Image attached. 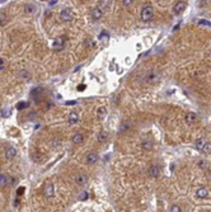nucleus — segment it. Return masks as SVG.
<instances>
[{"instance_id": "f257e3e1", "label": "nucleus", "mask_w": 211, "mask_h": 212, "mask_svg": "<svg viewBox=\"0 0 211 212\" xmlns=\"http://www.w3.org/2000/svg\"><path fill=\"white\" fill-rule=\"evenodd\" d=\"M141 21L144 22H149L154 18V8L153 6H144L141 10Z\"/></svg>"}, {"instance_id": "f03ea898", "label": "nucleus", "mask_w": 211, "mask_h": 212, "mask_svg": "<svg viewBox=\"0 0 211 212\" xmlns=\"http://www.w3.org/2000/svg\"><path fill=\"white\" fill-rule=\"evenodd\" d=\"M43 193H45V197L46 198H52L53 194H55V188H53V184L50 181L46 182V184H45Z\"/></svg>"}, {"instance_id": "7ed1b4c3", "label": "nucleus", "mask_w": 211, "mask_h": 212, "mask_svg": "<svg viewBox=\"0 0 211 212\" xmlns=\"http://www.w3.org/2000/svg\"><path fill=\"white\" fill-rule=\"evenodd\" d=\"M64 47H65V37L64 36L56 37L55 41H53V46H52L53 51H61Z\"/></svg>"}, {"instance_id": "20e7f679", "label": "nucleus", "mask_w": 211, "mask_h": 212, "mask_svg": "<svg viewBox=\"0 0 211 212\" xmlns=\"http://www.w3.org/2000/svg\"><path fill=\"white\" fill-rule=\"evenodd\" d=\"M159 74L156 71H150L145 75V78H144V81L145 83H149V84H153V83H156L159 80Z\"/></svg>"}, {"instance_id": "39448f33", "label": "nucleus", "mask_w": 211, "mask_h": 212, "mask_svg": "<svg viewBox=\"0 0 211 212\" xmlns=\"http://www.w3.org/2000/svg\"><path fill=\"white\" fill-rule=\"evenodd\" d=\"M60 18L64 22H71L74 19V13H73V10H70V9H64L60 13Z\"/></svg>"}, {"instance_id": "423d86ee", "label": "nucleus", "mask_w": 211, "mask_h": 212, "mask_svg": "<svg viewBox=\"0 0 211 212\" xmlns=\"http://www.w3.org/2000/svg\"><path fill=\"white\" fill-rule=\"evenodd\" d=\"M186 6H187V3H186V1H183V0H181V1H178L177 4L174 5V8H173L174 14H175V15H179V14H182V13L184 12V9H186Z\"/></svg>"}, {"instance_id": "0eeeda50", "label": "nucleus", "mask_w": 211, "mask_h": 212, "mask_svg": "<svg viewBox=\"0 0 211 212\" xmlns=\"http://www.w3.org/2000/svg\"><path fill=\"white\" fill-rule=\"evenodd\" d=\"M102 17H103V10H102L99 6H95L93 10H92V18L94 21H99Z\"/></svg>"}, {"instance_id": "6e6552de", "label": "nucleus", "mask_w": 211, "mask_h": 212, "mask_svg": "<svg viewBox=\"0 0 211 212\" xmlns=\"http://www.w3.org/2000/svg\"><path fill=\"white\" fill-rule=\"evenodd\" d=\"M98 154L97 153H89L87 156H85V161H87L88 164H94L98 161Z\"/></svg>"}, {"instance_id": "1a4fd4ad", "label": "nucleus", "mask_w": 211, "mask_h": 212, "mask_svg": "<svg viewBox=\"0 0 211 212\" xmlns=\"http://www.w3.org/2000/svg\"><path fill=\"white\" fill-rule=\"evenodd\" d=\"M74 181H75V183L78 185H84L85 183L88 182V175H85V174H79V175H76L75 178H74Z\"/></svg>"}, {"instance_id": "9d476101", "label": "nucleus", "mask_w": 211, "mask_h": 212, "mask_svg": "<svg viewBox=\"0 0 211 212\" xmlns=\"http://www.w3.org/2000/svg\"><path fill=\"white\" fill-rule=\"evenodd\" d=\"M197 121V114L193 113V112H190V113L186 114V122L188 124H193L195 122Z\"/></svg>"}, {"instance_id": "9b49d317", "label": "nucleus", "mask_w": 211, "mask_h": 212, "mask_svg": "<svg viewBox=\"0 0 211 212\" xmlns=\"http://www.w3.org/2000/svg\"><path fill=\"white\" fill-rule=\"evenodd\" d=\"M71 141H73V144H75V145H79V144H82L83 141H84V135L83 133H75L74 136L71 137Z\"/></svg>"}, {"instance_id": "f8f14e48", "label": "nucleus", "mask_w": 211, "mask_h": 212, "mask_svg": "<svg viewBox=\"0 0 211 212\" xmlns=\"http://www.w3.org/2000/svg\"><path fill=\"white\" fill-rule=\"evenodd\" d=\"M149 176L150 178H158V175H159V168L158 166H155V165H153V166H150L149 168Z\"/></svg>"}, {"instance_id": "ddd939ff", "label": "nucleus", "mask_w": 211, "mask_h": 212, "mask_svg": "<svg viewBox=\"0 0 211 212\" xmlns=\"http://www.w3.org/2000/svg\"><path fill=\"white\" fill-rule=\"evenodd\" d=\"M196 196H197V198L203 200V198H206L207 196H209V191H207L206 188H199L196 192Z\"/></svg>"}, {"instance_id": "4468645a", "label": "nucleus", "mask_w": 211, "mask_h": 212, "mask_svg": "<svg viewBox=\"0 0 211 212\" xmlns=\"http://www.w3.org/2000/svg\"><path fill=\"white\" fill-rule=\"evenodd\" d=\"M36 10H37L36 5L27 4V5L24 6V13H25L27 15H32V14H34V13H36Z\"/></svg>"}, {"instance_id": "2eb2a0df", "label": "nucleus", "mask_w": 211, "mask_h": 212, "mask_svg": "<svg viewBox=\"0 0 211 212\" xmlns=\"http://www.w3.org/2000/svg\"><path fill=\"white\" fill-rule=\"evenodd\" d=\"M78 121H79V114L76 113V112H71V113L69 114V124H75V123H78Z\"/></svg>"}, {"instance_id": "dca6fc26", "label": "nucleus", "mask_w": 211, "mask_h": 212, "mask_svg": "<svg viewBox=\"0 0 211 212\" xmlns=\"http://www.w3.org/2000/svg\"><path fill=\"white\" fill-rule=\"evenodd\" d=\"M15 155H17V150H15L14 147H8V149H6V151H5L6 159H13Z\"/></svg>"}, {"instance_id": "f3484780", "label": "nucleus", "mask_w": 211, "mask_h": 212, "mask_svg": "<svg viewBox=\"0 0 211 212\" xmlns=\"http://www.w3.org/2000/svg\"><path fill=\"white\" fill-rule=\"evenodd\" d=\"M205 144H206L205 137H199V139L196 140V147H197V150H200V151H201Z\"/></svg>"}, {"instance_id": "a211bd4d", "label": "nucleus", "mask_w": 211, "mask_h": 212, "mask_svg": "<svg viewBox=\"0 0 211 212\" xmlns=\"http://www.w3.org/2000/svg\"><path fill=\"white\" fill-rule=\"evenodd\" d=\"M97 116L98 118H101V120H103V118L107 116V109H105V107H99L97 111Z\"/></svg>"}, {"instance_id": "6ab92c4d", "label": "nucleus", "mask_w": 211, "mask_h": 212, "mask_svg": "<svg viewBox=\"0 0 211 212\" xmlns=\"http://www.w3.org/2000/svg\"><path fill=\"white\" fill-rule=\"evenodd\" d=\"M107 137H108V135L105 133V132H101L99 135H98V137H97V141L99 144H103V142H105V141H107Z\"/></svg>"}, {"instance_id": "aec40b11", "label": "nucleus", "mask_w": 211, "mask_h": 212, "mask_svg": "<svg viewBox=\"0 0 211 212\" xmlns=\"http://www.w3.org/2000/svg\"><path fill=\"white\" fill-rule=\"evenodd\" d=\"M202 153H205V154H211V142H207L206 141V144L203 145V147H202V150H201Z\"/></svg>"}, {"instance_id": "412c9836", "label": "nucleus", "mask_w": 211, "mask_h": 212, "mask_svg": "<svg viewBox=\"0 0 211 212\" xmlns=\"http://www.w3.org/2000/svg\"><path fill=\"white\" fill-rule=\"evenodd\" d=\"M144 149H146V150H151L153 149V142L151 141H149V140H146V141H144L142 142V145H141Z\"/></svg>"}, {"instance_id": "4be33fe9", "label": "nucleus", "mask_w": 211, "mask_h": 212, "mask_svg": "<svg viewBox=\"0 0 211 212\" xmlns=\"http://www.w3.org/2000/svg\"><path fill=\"white\" fill-rule=\"evenodd\" d=\"M171 212H182V210L178 204H173V206L171 207Z\"/></svg>"}, {"instance_id": "5701e85b", "label": "nucleus", "mask_w": 211, "mask_h": 212, "mask_svg": "<svg viewBox=\"0 0 211 212\" xmlns=\"http://www.w3.org/2000/svg\"><path fill=\"white\" fill-rule=\"evenodd\" d=\"M28 105V103L27 102H19V103L17 104V109H23V108H25Z\"/></svg>"}, {"instance_id": "b1692460", "label": "nucleus", "mask_w": 211, "mask_h": 212, "mask_svg": "<svg viewBox=\"0 0 211 212\" xmlns=\"http://www.w3.org/2000/svg\"><path fill=\"white\" fill-rule=\"evenodd\" d=\"M8 183V178H6L5 175H0V184H6Z\"/></svg>"}, {"instance_id": "393cba45", "label": "nucleus", "mask_w": 211, "mask_h": 212, "mask_svg": "<svg viewBox=\"0 0 211 212\" xmlns=\"http://www.w3.org/2000/svg\"><path fill=\"white\" fill-rule=\"evenodd\" d=\"M134 3V0H123V5L125 6H130Z\"/></svg>"}, {"instance_id": "a878e982", "label": "nucleus", "mask_w": 211, "mask_h": 212, "mask_svg": "<svg viewBox=\"0 0 211 212\" xmlns=\"http://www.w3.org/2000/svg\"><path fill=\"white\" fill-rule=\"evenodd\" d=\"M79 198H80V200H87V198H88V193H87V192H83Z\"/></svg>"}, {"instance_id": "bb28decb", "label": "nucleus", "mask_w": 211, "mask_h": 212, "mask_svg": "<svg viewBox=\"0 0 211 212\" xmlns=\"http://www.w3.org/2000/svg\"><path fill=\"white\" fill-rule=\"evenodd\" d=\"M60 144H61V141H60V140H57V141H52V142H51V145L56 147V146H60Z\"/></svg>"}, {"instance_id": "cd10ccee", "label": "nucleus", "mask_w": 211, "mask_h": 212, "mask_svg": "<svg viewBox=\"0 0 211 212\" xmlns=\"http://www.w3.org/2000/svg\"><path fill=\"white\" fill-rule=\"evenodd\" d=\"M200 24H205V25H211V23L210 22H207V21H203V19H201V21L199 22Z\"/></svg>"}, {"instance_id": "c85d7f7f", "label": "nucleus", "mask_w": 211, "mask_h": 212, "mask_svg": "<svg viewBox=\"0 0 211 212\" xmlns=\"http://www.w3.org/2000/svg\"><path fill=\"white\" fill-rule=\"evenodd\" d=\"M10 114V109H6V111H3V116L4 117H6V116H9Z\"/></svg>"}, {"instance_id": "c756f323", "label": "nucleus", "mask_w": 211, "mask_h": 212, "mask_svg": "<svg viewBox=\"0 0 211 212\" xmlns=\"http://www.w3.org/2000/svg\"><path fill=\"white\" fill-rule=\"evenodd\" d=\"M3 69H4V60L0 59V70H3Z\"/></svg>"}, {"instance_id": "7c9ffc66", "label": "nucleus", "mask_w": 211, "mask_h": 212, "mask_svg": "<svg viewBox=\"0 0 211 212\" xmlns=\"http://www.w3.org/2000/svg\"><path fill=\"white\" fill-rule=\"evenodd\" d=\"M84 88H85V85L84 84H80V85H79V88H78V90L82 92V90H84Z\"/></svg>"}, {"instance_id": "2f4dec72", "label": "nucleus", "mask_w": 211, "mask_h": 212, "mask_svg": "<svg viewBox=\"0 0 211 212\" xmlns=\"http://www.w3.org/2000/svg\"><path fill=\"white\" fill-rule=\"evenodd\" d=\"M23 192H24V188H22V187H21V189H18L17 193H18V196H21L22 193H23Z\"/></svg>"}, {"instance_id": "473e14b6", "label": "nucleus", "mask_w": 211, "mask_h": 212, "mask_svg": "<svg viewBox=\"0 0 211 212\" xmlns=\"http://www.w3.org/2000/svg\"><path fill=\"white\" fill-rule=\"evenodd\" d=\"M199 165H200V166H201V168H202V169H203V168H205V166H206V164H205V163H203V161H199Z\"/></svg>"}, {"instance_id": "72a5a7b5", "label": "nucleus", "mask_w": 211, "mask_h": 212, "mask_svg": "<svg viewBox=\"0 0 211 212\" xmlns=\"http://www.w3.org/2000/svg\"><path fill=\"white\" fill-rule=\"evenodd\" d=\"M56 3H57V0H51V1H50V5L52 6L53 4H56Z\"/></svg>"}, {"instance_id": "f704fd0d", "label": "nucleus", "mask_w": 211, "mask_h": 212, "mask_svg": "<svg viewBox=\"0 0 211 212\" xmlns=\"http://www.w3.org/2000/svg\"><path fill=\"white\" fill-rule=\"evenodd\" d=\"M3 1H6V0H0V3H3Z\"/></svg>"}, {"instance_id": "c9c22d12", "label": "nucleus", "mask_w": 211, "mask_h": 212, "mask_svg": "<svg viewBox=\"0 0 211 212\" xmlns=\"http://www.w3.org/2000/svg\"><path fill=\"white\" fill-rule=\"evenodd\" d=\"M42 1H46V0H42Z\"/></svg>"}]
</instances>
